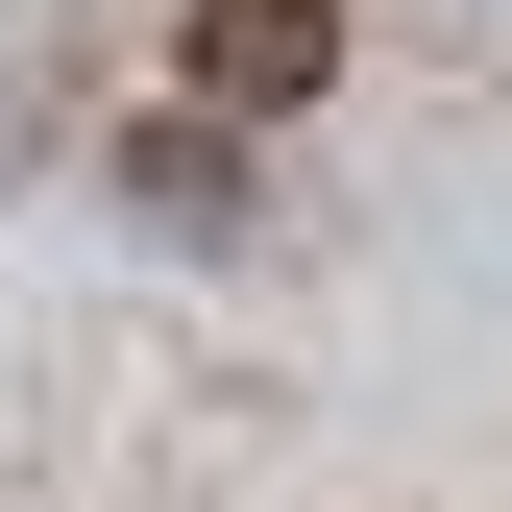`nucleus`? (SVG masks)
I'll list each match as a JSON object with an SVG mask.
<instances>
[{
	"label": "nucleus",
	"mask_w": 512,
	"mask_h": 512,
	"mask_svg": "<svg viewBox=\"0 0 512 512\" xmlns=\"http://www.w3.org/2000/svg\"><path fill=\"white\" fill-rule=\"evenodd\" d=\"M317 74H342V0H196V98L220 122H293Z\"/></svg>",
	"instance_id": "f257e3e1"
},
{
	"label": "nucleus",
	"mask_w": 512,
	"mask_h": 512,
	"mask_svg": "<svg viewBox=\"0 0 512 512\" xmlns=\"http://www.w3.org/2000/svg\"><path fill=\"white\" fill-rule=\"evenodd\" d=\"M122 196H147V220H244V147H220V122H147V147H122Z\"/></svg>",
	"instance_id": "f03ea898"
}]
</instances>
